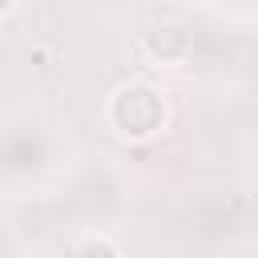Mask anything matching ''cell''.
Segmentation results:
<instances>
[{"instance_id":"obj_1","label":"cell","mask_w":258,"mask_h":258,"mask_svg":"<svg viewBox=\"0 0 258 258\" xmlns=\"http://www.w3.org/2000/svg\"><path fill=\"white\" fill-rule=\"evenodd\" d=\"M169 121H173L169 93L161 85H153L149 77H129L105 97V125L121 141L145 145V141L161 137L169 129Z\"/></svg>"},{"instance_id":"obj_3","label":"cell","mask_w":258,"mask_h":258,"mask_svg":"<svg viewBox=\"0 0 258 258\" xmlns=\"http://www.w3.org/2000/svg\"><path fill=\"white\" fill-rule=\"evenodd\" d=\"M77 258H121V246L105 234H89L81 246H77Z\"/></svg>"},{"instance_id":"obj_2","label":"cell","mask_w":258,"mask_h":258,"mask_svg":"<svg viewBox=\"0 0 258 258\" xmlns=\"http://www.w3.org/2000/svg\"><path fill=\"white\" fill-rule=\"evenodd\" d=\"M137 52L149 69H181L194 56V32L185 24H173V20L149 24L137 36Z\"/></svg>"},{"instance_id":"obj_4","label":"cell","mask_w":258,"mask_h":258,"mask_svg":"<svg viewBox=\"0 0 258 258\" xmlns=\"http://www.w3.org/2000/svg\"><path fill=\"white\" fill-rule=\"evenodd\" d=\"M16 4H20V0H0V16H8V12L16 8Z\"/></svg>"}]
</instances>
